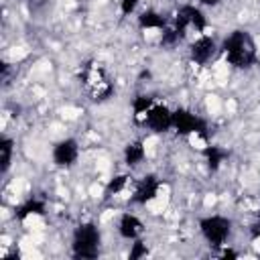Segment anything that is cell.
<instances>
[{
	"label": "cell",
	"instance_id": "obj_1",
	"mask_svg": "<svg viewBox=\"0 0 260 260\" xmlns=\"http://www.w3.org/2000/svg\"><path fill=\"white\" fill-rule=\"evenodd\" d=\"M223 51L225 57L232 65L236 67H248L254 63L256 53H254V41L250 39L248 32L244 30H236L232 32V37H228L223 41Z\"/></svg>",
	"mask_w": 260,
	"mask_h": 260
},
{
	"label": "cell",
	"instance_id": "obj_2",
	"mask_svg": "<svg viewBox=\"0 0 260 260\" xmlns=\"http://www.w3.org/2000/svg\"><path fill=\"white\" fill-rule=\"evenodd\" d=\"M98 244H100V232L93 223H83L75 230V238H73L75 258H95Z\"/></svg>",
	"mask_w": 260,
	"mask_h": 260
},
{
	"label": "cell",
	"instance_id": "obj_3",
	"mask_svg": "<svg viewBox=\"0 0 260 260\" xmlns=\"http://www.w3.org/2000/svg\"><path fill=\"white\" fill-rule=\"evenodd\" d=\"M201 232L203 236L207 238L209 244L213 246H221L230 234V221L221 215H211V217H205L201 219Z\"/></svg>",
	"mask_w": 260,
	"mask_h": 260
},
{
	"label": "cell",
	"instance_id": "obj_4",
	"mask_svg": "<svg viewBox=\"0 0 260 260\" xmlns=\"http://www.w3.org/2000/svg\"><path fill=\"white\" fill-rule=\"evenodd\" d=\"M173 126H175L177 132H181V134L199 132L201 136H205V130H207L205 122L199 120L197 116H193V114L187 112V110H177V112L173 114Z\"/></svg>",
	"mask_w": 260,
	"mask_h": 260
},
{
	"label": "cell",
	"instance_id": "obj_5",
	"mask_svg": "<svg viewBox=\"0 0 260 260\" xmlns=\"http://www.w3.org/2000/svg\"><path fill=\"white\" fill-rule=\"evenodd\" d=\"M146 124L154 132H165L173 126V114L165 106H154L146 112Z\"/></svg>",
	"mask_w": 260,
	"mask_h": 260
},
{
	"label": "cell",
	"instance_id": "obj_6",
	"mask_svg": "<svg viewBox=\"0 0 260 260\" xmlns=\"http://www.w3.org/2000/svg\"><path fill=\"white\" fill-rule=\"evenodd\" d=\"M75 158H77V142H75L73 138L61 140V142L55 146V150H53V160H55L57 165H61V167L71 165Z\"/></svg>",
	"mask_w": 260,
	"mask_h": 260
},
{
	"label": "cell",
	"instance_id": "obj_7",
	"mask_svg": "<svg viewBox=\"0 0 260 260\" xmlns=\"http://www.w3.org/2000/svg\"><path fill=\"white\" fill-rule=\"evenodd\" d=\"M156 191H158V181H156V177L148 175V177H144L140 181V185H138V189L134 193V201L136 203H146L156 195Z\"/></svg>",
	"mask_w": 260,
	"mask_h": 260
},
{
	"label": "cell",
	"instance_id": "obj_8",
	"mask_svg": "<svg viewBox=\"0 0 260 260\" xmlns=\"http://www.w3.org/2000/svg\"><path fill=\"white\" fill-rule=\"evenodd\" d=\"M213 51H215V45H213V41L209 37H201L199 41H195L191 45V57L197 63H205L213 55Z\"/></svg>",
	"mask_w": 260,
	"mask_h": 260
},
{
	"label": "cell",
	"instance_id": "obj_9",
	"mask_svg": "<svg viewBox=\"0 0 260 260\" xmlns=\"http://www.w3.org/2000/svg\"><path fill=\"white\" fill-rule=\"evenodd\" d=\"M138 230H140V221H138V217H134V215H130V213L122 215V219H120V234H122L124 238H128V240L136 238Z\"/></svg>",
	"mask_w": 260,
	"mask_h": 260
},
{
	"label": "cell",
	"instance_id": "obj_10",
	"mask_svg": "<svg viewBox=\"0 0 260 260\" xmlns=\"http://www.w3.org/2000/svg\"><path fill=\"white\" fill-rule=\"evenodd\" d=\"M138 24L142 28H162L165 26V18L160 14H156L154 10H146L138 16Z\"/></svg>",
	"mask_w": 260,
	"mask_h": 260
},
{
	"label": "cell",
	"instance_id": "obj_11",
	"mask_svg": "<svg viewBox=\"0 0 260 260\" xmlns=\"http://www.w3.org/2000/svg\"><path fill=\"white\" fill-rule=\"evenodd\" d=\"M179 12H183L187 16L189 24H193L195 28H199V30L205 28V16H203V12L199 8H195V6H183Z\"/></svg>",
	"mask_w": 260,
	"mask_h": 260
},
{
	"label": "cell",
	"instance_id": "obj_12",
	"mask_svg": "<svg viewBox=\"0 0 260 260\" xmlns=\"http://www.w3.org/2000/svg\"><path fill=\"white\" fill-rule=\"evenodd\" d=\"M205 156H207V165H209V169L215 171V169L219 167V162L228 156V152H225L223 148H219V146H207V148H205Z\"/></svg>",
	"mask_w": 260,
	"mask_h": 260
},
{
	"label": "cell",
	"instance_id": "obj_13",
	"mask_svg": "<svg viewBox=\"0 0 260 260\" xmlns=\"http://www.w3.org/2000/svg\"><path fill=\"white\" fill-rule=\"evenodd\" d=\"M124 156H126V162H128V165H138V162L144 158V148H142V144H140V142L128 144L126 150H124Z\"/></svg>",
	"mask_w": 260,
	"mask_h": 260
},
{
	"label": "cell",
	"instance_id": "obj_14",
	"mask_svg": "<svg viewBox=\"0 0 260 260\" xmlns=\"http://www.w3.org/2000/svg\"><path fill=\"white\" fill-rule=\"evenodd\" d=\"M30 213H45V203L43 201H37V199H30V201H26L20 209H18V217L20 219H24L26 215H30Z\"/></svg>",
	"mask_w": 260,
	"mask_h": 260
},
{
	"label": "cell",
	"instance_id": "obj_15",
	"mask_svg": "<svg viewBox=\"0 0 260 260\" xmlns=\"http://www.w3.org/2000/svg\"><path fill=\"white\" fill-rule=\"evenodd\" d=\"M0 152H2V173L8 171L10 167V154H12V140L10 138H2L0 140Z\"/></svg>",
	"mask_w": 260,
	"mask_h": 260
},
{
	"label": "cell",
	"instance_id": "obj_16",
	"mask_svg": "<svg viewBox=\"0 0 260 260\" xmlns=\"http://www.w3.org/2000/svg\"><path fill=\"white\" fill-rule=\"evenodd\" d=\"M150 98H146V95H138L136 100H134V114L136 116H140V114H146L148 110H150Z\"/></svg>",
	"mask_w": 260,
	"mask_h": 260
},
{
	"label": "cell",
	"instance_id": "obj_17",
	"mask_svg": "<svg viewBox=\"0 0 260 260\" xmlns=\"http://www.w3.org/2000/svg\"><path fill=\"white\" fill-rule=\"evenodd\" d=\"M126 181H128V177H126V175L116 177L114 181H110V185H108V193H118V191H122V187L126 185Z\"/></svg>",
	"mask_w": 260,
	"mask_h": 260
},
{
	"label": "cell",
	"instance_id": "obj_18",
	"mask_svg": "<svg viewBox=\"0 0 260 260\" xmlns=\"http://www.w3.org/2000/svg\"><path fill=\"white\" fill-rule=\"evenodd\" d=\"M146 246L142 244V242H136L134 244V248H132V252H130V260H136V258H140V256H146Z\"/></svg>",
	"mask_w": 260,
	"mask_h": 260
},
{
	"label": "cell",
	"instance_id": "obj_19",
	"mask_svg": "<svg viewBox=\"0 0 260 260\" xmlns=\"http://www.w3.org/2000/svg\"><path fill=\"white\" fill-rule=\"evenodd\" d=\"M177 39H181L177 30H167V32L162 35V41H160V43H162V45H171V43H175Z\"/></svg>",
	"mask_w": 260,
	"mask_h": 260
},
{
	"label": "cell",
	"instance_id": "obj_20",
	"mask_svg": "<svg viewBox=\"0 0 260 260\" xmlns=\"http://www.w3.org/2000/svg\"><path fill=\"white\" fill-rule=\"evenodd\" d=\"M136 4H138V0H122V2H120L122 14H130V12L136 8Z\"/></svg>",
	"mask_w": 260,
	"mask_h": 260
},
{
	"label": "cell",
	"instance_id": "obj_21",
	"mask_svg": "<svg viewBox=\"0 0 260 260\" xmlns=\"http://www.w3.org/2000/svg\"><path fill=\"white\" fill-rule=\"evenodd\" d=\"M258 236H260V221L252 228V238H258Z\"/></svg>",
	"mask_w": 260,
	"mask_h": 260
},
{
	"label": "cell",
	"instance_id": "obj_22",
	"mask_svg": "<svg viewBox=\"0 0 260 260\" xmlns=\"http://www.w3.org/2000/svg\"><path fill=\"white\" fill-rule=\"evenodd\" d=\"M223 258H236V252L234 250H225L223 252Z\"/></svg>",
	"mask_w": 260,
	"mask_h": 260
},
{
	"label": "cell",
	"instance_id": "obj_23",
	"mask_svg": "<svg viewBox=\"0 0 260 260\" xmlns=\"http://www.w3.org/2000/svg\"><path fill=\"white\" fill-rule=\"evenodd\" d=\"M199 2H203V4H209V6H213V4H217L219 0H199Z\"/></svg>",
	"mask_w": 260,
	"mask_h": 260
}]
</instances>
